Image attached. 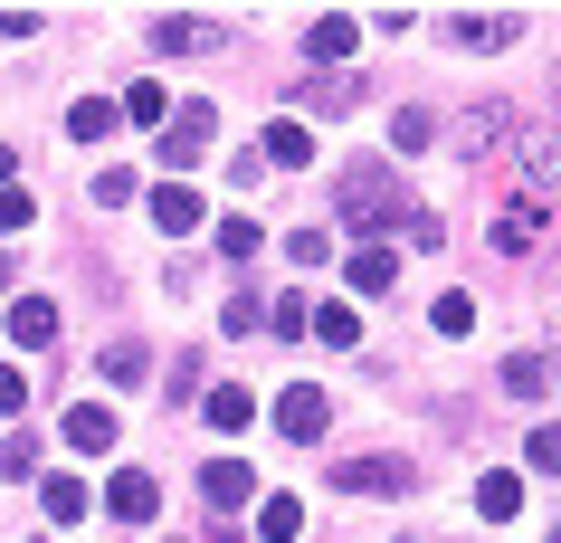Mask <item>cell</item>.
<instances>
[{"label":"cell","instance_id":"obj_1","mask_svg":"<svg viewBox=\"0 0 561 543\" xmlns=\"http://www.w3.org/2000/svg\"><path fill=\"white\" fill-rule=\"evenodd\" d=\"M343 229H353V248H381V229H410V191H400L390 162H353L343 172Z\"/></svg>","mask_w":561,"mask_h":543},{"label":"cell","instance_id":"obj_2","mask_svg":"<svg viewBox=\"0 0 561 543\" xmlns=\"http://www.w3.org/2000/svg\"><path fill=\"white\" fill-rule=\"evenodd\" d=\"M514 201H533V211H561V134L552 124H514Z\"/></svg>","mask_w":561,"mask_h":543},{"label":"cell","instance_id":"obj_3","mask_svg":"<svg viewBox=\"0 0 561 543\" xmlns=\"http://www.w3.org/2000/svg\"><path fill=\"white\" fill-rule=\"evenodd\" d=\"M514 124H524L514 105H467V115H447V124H438V144H457L467 162H485V152L514 144Z\"/></svg>","mask_w":561,"mask_h":543},{"label":"cell","instance_id":"obj_4","mask_svg":"<svg viewBox=\"0 0 561 543\" xmlns=\"http://www.w3.org/2000/svg\"><path fill=\"white\" fill-rule=\"evenodd\" d=\"M333 486H343V496H410L419 467L390 457V449H371V457H333Z\"/></svg>","mask_w":561,"mask_h":543},{"label":"cell","instance_id":"obj_5","mask_svg":"<svg viewBox=\"0 0 561 543\" xmlns=\"http://www.w3.org/2000/svg\"><path fill=\"white\" fill-rule=\"evenodd\" d=\"M219 20H209V10H152V48H162V58H209V48H219Z\"/></svg>","mask_w":561,"mask_h":543},{"label":"cell","instance_id":"obj_6","mask_svg":"<svg viewBox=\"0 0 561 543\" xmlns=\"http://www.w3.org/2000/svg\"><path fill=\"white\" fill-rule=\"evenodd\" d=\"M209 134H219V115H209V105H172V115H162V162H172V172H191V162H201L209 152Z\"/></svg>","mask_w":561,"mask_h":543},{"label":"cell","instance_id":"obj_7","mask_svg":"<svg viewBox=\"0 0 561 543\" xmlns=\"http://www.w3.org/2000/svg\"><path fill=\"white\" fill-rule=\"evenodd\" d=\"M353 105H362V67H314L296 87V124L305 115H353Z\"/></svg>","mask_w":561,"mask_h":543},{"label":"cell","instance_id":"obj_8","mask_svg":"<svg viewBox=\"0 0 561 543\" xmlns=\"http://www.w3.org/2000/svg\"><path fill=\"white\" fill-rule=\"evenodd\" d=\"M333 429V400L314 392V382H296V392H276V439H296V449H314Z\"/></svg>","mask_w":561,"mask_h":543},{"label":"cell","instance_id":"obj_9","mask_svg":"<svg viewBox=\"0 0 561 543\" xmlns=\"http://www.w3.org/2000/svg\"><path fill=\"white\" fill-rule=\"evenodd\" d=\"M514 30H524L514 10H447V38H457V48H476V58L514 48Z\"/></svg>","mask_w":561,"mask_h":543},{"label":"cell","instance_id":"obj_10","mask_svg":"<svg viewBox=\"0 0 561 543\" xmlns=\"http://www.w3.org/2000/svg\"><path fill=\"white\" fill-rule=\"evenodd\" d=\"M353 48H362V20H353V10H314V20H305V58H314V67H343Z\"/></svg>","mask_w":561,"mask_h":543},{"label":"cell","instance_id":"obj_11","mask_svg":"<svg viewBox=\"0 0 561 543\" xmlns=\"http://www.w3.org/2000/svg\"><path fill=\"white\" fill-rule=\"evenodd\" d=\"M201 506H209V514L257 506V477H248V457H209V467H201Z\"/></svg>","mask_w":561,"mask_h":543},{"label":"cell","instance_id":"obj_12","mask_svg":"<svg viewBox=\"0 0 561 543\" xmlns=\"http://www.w3.org/2000/svg\"><path fill=\"white\" fill-rule=\"evenodd\" d=\"M542 239H552V211H533V201H504L495 211V258H533Z\"/></svg>","mask_w":561,"mask_h":543},{"label":"cell","instance_id":"obj_13","mask_svg":"<svg viewBox=\"0 0 561 543\" xmlns=\"http://www.w3.org/2000/svg\"><path fill=\"white\" fill-rule=\"evenodd\" d=\"M105 514H115V524H152V514H162V486H152L144 467H115V477H105Z\"/></svg>","mask_w":561,"mask_h":543},{"label":"cell","instance_id":"obj_14","mask_svg":"<svg viewBox=\"0 0 561 543\" xmlns=\"http://www.w3.org/2000/svg\"><path fill=\"white\" fill-rule=\"evenodd\" d=\"M495 382H504V400H524V410H533V400H552V362H542V353H504Z\"/></svg>","mask_w":561,"mask_h":543},{"label":"cell","instance_id":"obj_15","mask_svg":"<svg viewBox=\"0 0 561 543\" xmlns=\"http://www.w3.org/2000/svg\"><path fill=\"white\" fill-rule=\"evenodd\" d=\"M201 191H181V181H162V191H152V229H162V239H191V229H201Z\"/></svg>","mask_w":561,"mask_h":543},{"label":"cell","instance_id":"obj_16","mask_svg":"<svg viewBox=\"0 0 561 543\" xmlns=\"http://www.w3.org/2000/svg\"><path fill=\"white\" fill-rule=\"evenodd\" d=\"M257 162H276V172H305V162H314V134H305L296 115H276V124H266V152H257Z\"/></svg>","mask_w":561,"mask_h":543},{"label":"cell","instance_id":"obj_17","mask_svg":"<svg viewBox=\"0 0 561 543\" xmlns=\"http://www.w3.org/2000/svg\"><path fill=\"white\" fill-rule=\"evenodd\" d=\"M67 449L105 457V449H115V410H95V400H77V410H67Z\"/></svg>","mask_w":561,"mask_h":543},{"label":"cell","instance_id":"obj_18","mask_svg":"<svg viewBox=\"0 0 561 543\" xmlns=\"http://www.w3.org/2000/svg\"><path fill=\"white\" fill-rule=\"evenodd\" d=\"M10 343H30V353H38V343H58V305L20 296V305H10Z\"/></svg>","mask_w":561,"mask_h":543},{"label":"cell","instance_id":"obj_19","mask_svg":"<svg viewBox=\"0 0 561 543\" xmlns=\"http://www.w3.org/2000/svg\"><path fill=\"white\" fill-rule=\"evenodd\" d=\"M476 514H485V524H514V514H524V477H476Z\"/></svg>","mask_w":561,"mask_h":543},{"label":"cell","instance_id":"obj_20","mask_svg":"<svg viewBox=\"0 0 561 543\" xmlns=\"http://www.w3.org/2000/svg\"><path fill=\"white\" fill-rule=\"evenodd\" d=\"M95 372H105V382H115V392H134V382H144V372H152V353H144V343H134V333H115V343H105V362H95Z\"/></svg>","mask_w":561,"mask_h":543},{"label":"cell","instance_id":"obj_21","mask_svg":"<svg viewBox=\"0 0 561 543\" xmlns=\"http://www.w3.org/2000/svg\"><path fill=\"white\" fill-rule=\"evenodd\" d=\"M201 410H209V429H248V420H257L248 382H209V400H201Z\"/></svg>","mask_w":561,"mask_h":543},{"label":"cell","instance_id":"obj_22","mask_svg":"<svg viewBox=\"0 0 561 543\" xmlns=\"http://www.w3.org/2000/svg\"><path fill=\"white\" fill-rule=\"evenodd\" d=\"M38 506H48V524H87V506H95V496H87L77 477H38Z\"/></svg>","mask_w":561,"mask_h":543},{"label":"cell","instance_id":"obj_23","mask_svg":"<svg viewBox=\"0 0 561 543\" xmlns=\"http://www.w3.org/2000/svg\"><path fill=\"white\" fill-rule=\"evenodd\" d=\"M438 144V115H428V105H400V115H390V152H428Z\"/></svg>","mask_w":561,"mask_h":543},{"label":"cell","instance_id":"obj_24","mask_svg":"<svg viewBox=\"0 0 561 543\" xmlns=\"http://www.w3.org/2000/svg\"><path fill=\"white\" fill-rule=\"evenodd\" d=\"M257 534L266 543H296L305 534V506H296V496H257Z\"/></svg>","mask_w":561,"mask_h":543},{"label":"cell","instance_id":"obj_25","mask_svg":"<svg viewBox=\"0 0 561 543\" xmlns=\"http://www.w3.org/2000/svg\"><path fill=\"white\" fill-rule=\"evenodd\" d=\"M172 115V95L152 87V77H134V87H124V105H115V124H162Z\"/></svg>","mask_w":561,"mask_h":543},{"label":"cell","instance_id":"obj_26","mask_svg":"<svg viewBox=\"0 0 561 543\" xmlns=\"http://www.w3.org/2000/svg\"><path fill=\"white\" fill-rule=\"evenodd\" d=\"M67 134H77V144H105V134H115V105H105V95L67 105Z\"/></svg>","mask_w":561,"mask_h":543},{"label":"cell","instance_id":"obj_27","mask_svg":"<svg viewBox=\"0 0 561 543\" xmlns=\"http://www.w3.org/2000/svg\"><path fill=\"white\" fill-rule=\"evenodd\" d=\"M390 268H400L390 248H353V296H381V286H390Z\"/></svg>","mask_w":561,"mask_h":543},{"label":"cell","instance_id":"obj_28","mask_svg":"<svg viewBox=\"0 0 561 543\" xmlns=\"http://www.w3.org/2000/svg\"><path fill=\"white\" fill-rule=\"evenodd\" d=\"M305 333H324V343H353L362 315H353V305H324V315H305Z\"/></svg>","mask_w":561,"mask_h":543},{"label":"cell","instance_id":"obj_29","mask_svg":"<svg viewBox=\"0 0 561 543\" xmlns=\"http://www.w3.org/2000/svg\"><path fill=\"white\" fill-rule=\"evenodd\" d=\"M524 457L542 467V477H561V420H542V429H533V439H524Z\"/></svg>","mask_w":561,"mask_h":543},{"label":"cell","instance_id":"obj_30","mask_svg":"<svg viewBox=\"0 0 561 543\" xmlns=\"http://www.w3.org/2000/svg\"><path fill=\"white\" fill-rule=\"evenodd\" d=\"M428 325H438V333H447V343H457V333H467V325H476V305H467V296H438V305H428Z\"/></svg>","mask_w":561,"mask_h":543},{"label":"cell","instance_id":"obj_31","mask_svg":"<svg viewBox=\"0 0 561 543\" xmlns=\"http://www.w3.org/2000/svg\"><path fill=\"white\" fill-rule=\"evenodd\" d=\"M30 219H38V211H30V191H20V181H10V191H0V239H20V229H30Z\"/></svg>","mask_w":561,"mask_h":543},{"label":"cell","instance_id":"obj_32","mask_svg":"<svg viewBox=\"0 0 561 543\" xmlns=\"http://www.w3.org/2000/svg\"><path fill=\"white\" fill-rule=\"evenodd\" d=\"M219 258H257V219H219Z\"/></svg>","mask_w":561,"mask_h":543},{"label":"cell","instance_id":"obj_33","mask_svg":"<svg viewBox=\"0 0 561 543\" xmlns=\"http://www.w3.org/2000/svg\"><path fill=\"white\" fill-rule=\"evenodd\" d=\"M0 467H10V477H38V439H20V429H10V439H0Z\"/></svg>","mask_w":561,"mask_h":543},{"label":"cell","instance_id":"obj_34","mask_svg":"<svg viewBox=\"0 0 561 543\" xmlns=\"http://www.w3.org/2000/svg\"><path fill=\"white\" fill-rule=\"evenodd\" d=\"M219 325H229V333H257L266 305H257V296H229V305H219Z\"/></svg>","mask_w":561,"mask_h":543},{"label":"cell","instance_id":"obj_35","mask_svg":"<svg viewBox=\"0 0 561 543\" xmlns=\"http://www.w3.org/2000/svg\"><path fill=\"white\" fill-rule=\"evenodd\" d=\"M324 248H333L324 229H296V239H286V258H296V268H324Z\"/></svg>","mask_w":561,"mask_h":543},{"label":"cell","instance_id":"obj_36","mask_svg":"<svg viewBox=\"0 0 561 543\" xmlns=\"http://www.w3.org/2000/svg\"><path fill=\"white\" fill-rule=\"evenodd\" d=\"M20 400H30V382H20V372L0 362V420H20Z\"/></svg>","mask_w":561,"mask_h":543},{"label":"cell","instance_id":"obj_37","mask_svg":"<svg viewBox=\"0 0 561 543\" xmlns=\"http://www.w3.org/2000/svg\"><path fill=\"white\" fill-rule=\"evenodd\" d=\"M10 172H20V152H10V144H0V191H10Z\"/></svg>","mask_w":561,"mask_h":543},{"label":"cell","instance_id":"obj_38","mask_svg":"<svg viewBox=\"0 0 561 543\" xmlns=\"http://www.w3.org/2000/svg\"><path fill=\"white\" fill-rule=\"evenodd\" d=\"M209 543H238V524H209Z\"/></svg>","mask_w":561,"mask_h":543},{"label":"cell","instance_id":"obj_39","mask_svg":"<svg viewBox=\"0 0 561 543\" xmlns=\"http://www.w3.org/2000/svg\"><path fill=\"white\" fill-rule=\"evenodd\" d=\"M0 296H10V258H0Z\"/></svg>","mask_w":561,"mask_h":543},{"label":"cell","instance_id":"obj_40","mask_svg":"<svg viewBox=\"0 0 561 543\" xmlns=\"http://www.w3.org/2000/svg\"><path fill=\"white\" fill-rule=\"evenodd\" d=\"M552 105H561V67H552Z\"/></svg>","mask_w":561,"mask_h":543},{"label":"cell","instance_id":"obj_41","mask_svg":"<svg viewBox=\"0 0 561 543\" xmlns=\"http://www.w3.org/2000/svg\"><path fill=\"white\" fill-rule=\"evenodd\" d=\"M162 543H191V534H162Z\"/></svg>","mask_w":561,"mask_h":543},{"label":"cell","instance_id":"obj_42","mask_svg":"<svg viewBox=\"0 0 561 543\" xmlns=\"http://www.w3.org/2000/svg\"><path fill=\"white\" fill-rule=\"evenodd\" d=\"M552 543H561V524H552Z\"/></svg>","mask_w":561,"mask_h":543},{"label":"cell","instance_id":"obj_43","mask_svg":"<svg viewBox=\"0 0 561 543\" xmlns=\"http://www.w3.org/2000/svg\"><path fill=\"white\" fill-rule=\"evenodd\" d=\"M552 372H561V362H552Z\"/></svg>","mask_w":561,"mask_h":543},{"label":"cell","instance_id":"obj_44","mask_svg":"<svg viewBox=\"0 0 561 543\" xmlns=\"http://www.w3.org/2000/svg\"><path fill=\"white\" fill-rule=\"evenodd\" d=\"M410 543H419V534H410Z\"/></svg>","mask_w":561,"mask_h":543}]
</instances>
